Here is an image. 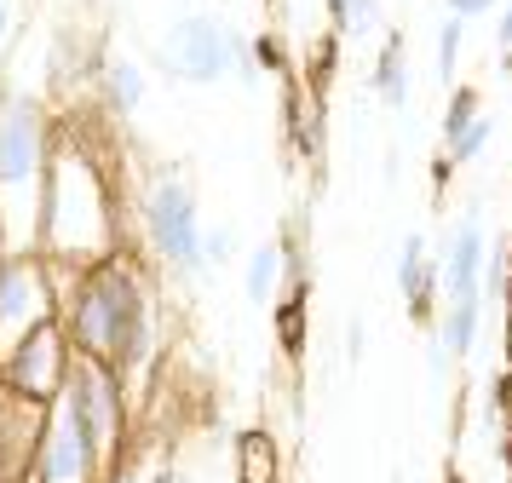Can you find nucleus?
<instances>
[{
    "label": "nucleus",
    "instance_id": "16",
    "mask_svg": "<svg viewBox=\"0 0 512 483\" xmlns=\"http://www.w3.org/2000/svg\"><path fill=\"white\" fill-rule=\"evenodd\" d=\"M374 98L386 110H409V46L403 35H386L380 41V58H374Z\"/></svg>",
    "mask_w": 512,
    "mask_h": 483
},
{
    "label": "nucleus",
    "instance_id": "15",
    "mask_svg": "<svg viewBox=\"0 0 512 483\" xmlns=\"http://www.w3.org/2000/svg\"><path fill=\"white\" fill-rule=\"evenodd\" d=\"M478 328H484V299H455L432 322V345H438L449 363H461V357H472V345H478Z\"/></svg>",
    "mask_w": 512,
    "mask_h": 483
},
{
    "label": "nucleus",
    "instance_id": "32",
    "mask_svg": "<svg viewBox=\"0 0 512 483\" xmlns=\"http://www.w3.org/2000/svg\"><path fill=\"white\" fill-rule=\"evenodd\" d=\"M443 483H461V478H443Z\"/></svg>",
    "mask_w": 512,
    "mask_h": 483
},
{
    "label": "nucleus",
    "instance_id": "17",
    "mask_svg": "<svg viewBox=\"0 0 512 483\" xmlns=\"http://www.w3.org/2000/svg\"><path fill=\"white\" fill-rule=\"evenodd\" d=\"M236 483H277V443L265 432L236 437Z\"/></svg>",
    "mask_w": 512,
    "mask_h": 483
},
{
    "label": "nucleus",
    "instance_id": "9",
    "mask_svg": "<svg viewBox=\"0 0 512 483\" xmlns=\"http://www.w3.org/2000/svg\"><path fill=\"white\" fill-rule=\"evenodd\" d=\"M29 483H104V460H98L87 426L75 409L58 397L47 403V426H41V449H35V472Z\"/></svg>",
    "mask_w": 512,
    "mask_h": 483
},
{
    "label": "nucleus",
    "instance_id": "11",
    "mask_svg": "<svg viewBox=\"0 0 512 483\" xmlns=\"http://www.w3.org/2000/svg\"><path fill=\"white\" fill-rule=\"evenodd\" d=\"M41 426H47V403H29V397L0 386V483H29Z\"/></svg>",
    "mask_w": 512,
    "mask_h": 483
},
{
    "label": "nucleus",
    "instance_id": "19",
    "mask_svg": "<svg viewBox=\"0 0 512 483\" xmlns=\"http://www.w3.org/2000/svg\"><path fill=\"white\" fill-rule=\"evenodd\" d=\"M478 115H484V92L466 87V81H455V87H449V104H443V127H438L443 144H449L455 133H466V127H472Z\"/></svg>",
    "mask_w": 512,
    "mask_h": 483
},
{
    "label": "nucleus",
    "instance_id": "5",
    "mask_svg": "<svg viewBox=\"0 0 512 483\" xmlns=\"http://www.w3.org/2000/svg\"><path fill=\"white\" fill-rule=\"evenodd\" d=\"M64 403L75 409V420L87 426L93 437L98 460H104V472L127 455V409H133V397L121 386V374L110 363H93V357H70V380H64Z\"/></svg>",
    "mask_w": 512,
    "mask_h": 483
},
{
    "label": "nucleus",
    "instance_id": "3",
    "mask_svg": "<svg viewBox=\"0 0 512 483\" xmlns=\"http://www.w3.org/2000/svg\"><path fill=\"white\" fill-rule=\"evenodd\" d=\"M52 144H58V127L47 104L35 92H0V248L18 259L41 253Z\"/></svg>",
    "mask_w": 512,
    "mask_h": 483
},
{
    "label": "nucleus",
    "instance_id": "26",
    "mask_svg": "<svg viewBox=\"0 0 512 483\" xmlns=\"http://www.w3.org/2000/svg\"><path fill=\"white\" fill-rule=\"evenodd\" d=\"M443 6H449V18H461V23L489 18V12H501V0H443Z\"/></svg>",
    "mask_w": 512,
    "mask_h": 483
},
{
    "label": "nucleus",
    "instance_id": "24",
    "mask_svg": "<svg viewBox=\"0 0 512 483\" xmlns=\"http://www.w3.org/2000/svg\"><path fill=\"white\" fill-rule=\"evenodd\" d=\"M231 253H236V230H231V225L202 230V265H225Z\"/></svg>",
    "mask_w": 512,
    "mask_h": 483
},
{
    "label": "nucleus",
    "instance_id": "10",
    "mask_svg": "<svg viewBox=\"0 0 512 483\" xmlns=\"http://www.w3.org/2000/svg\"><path fill=\"white\" fill-rule=\"evenodd\" d=\"M484 276H489V236L478 213H461L455 230L443 236L438 253V299L455 305V299H484Z\"/></svg>",
    "mask_w": 512,
    "mask_h": 483
},
{
    "label": "nucleus",
    "instance_id": "18",
    "mask_svg": "<svg viewBox=\"0 0 512 483\" xmlns=\"http://www.w3.org/2000/svg\"><path fill=\"white\" fill-rule=\"evenodd\" d=\"M380 18H386L380 0H334V35H346V41H369Z\"/></svg>",
    "mask_w": 512,
    "mask_h": 483
},
{
    "label": "nucleus",
    "instance_id": "29",
    "mask_svg": "<svg viewBox=\"0 0 512 483\" xmlns=\"http://www.w3.org/2000/svg\"><path fill=\"white\" fill-rule=\"evenodd\" d=\"M495 41H501V52H512V0H501V12H495Z\"/></svg>",
    "mask_w": 512,
    "mask_h": 483
},
{
    "label": "nucleus",
    "instance_id": "23",
    "mask_svg": "<svg viewBox=\"0 0 512 483\" xmlns=\"http://www.w3.org/2000/svg\"><path fill=\"white\" fill-rule=\"evenodd\" d=\"M484 414H495V426H501V432H512V368H501V374L489 380Z\"/></svg>",
    "mask_w": 512,
    "mask_h": 483
},
{
    "label": "nucleus",
    "instance_id": "33",
    "mask_svg": "<svg viewBox=\"0 0 512 483\" xmlns=\"http://www.w3.org/2000/svg\"><path fill=\"white\" fill-rule=\"evenodd\" d=\"M0 253H6V248H0Z\"/></svg>",
    "mask_w": 512,
    "mask_h": 483
},
{
    "label": "nucleus",
    "instance_id": "6",
    "mask_svg": "<svg viewBox=\"0 0 512 483\" xmlns=\"http://www.w3.org/2000/svg\"><path fill=\"white\" fill-rule=\"evenodd\" d=\"M236 41H242V35H236L225 18H213V12H179V18L156 35V64H162L173 81H185V87H213V81L231 75Z\"/></svg>",
    "mask_w": 512,
    "mask_h": 483
},
{
    "label": "nucleus",
    "instance_id": "14",
    "mask_svg": "<svg viewBox=\"0 0 512 483\" xmlns=\"http://www.w3.org/2000/svg\"><path fill=\"white\" fill-rule=\"evenodd\" d=\"M288 265H294V242H288V236H265V242L248 253V265H242V294L254 299V305H271L277 288L288 282Z\"/></svg>",
    "mask_w": 512,
    "mask_h": 483
},
{
    "label": "nucleus",
    "instance_id": "30",
    "mask_svg": "<svg viewBox=\"0 0 512 483\" xmlns=\"http://www.w3.org/2000/svg\"><path fill=\"white\" fill-rule=\"evenodd\" d=\"M507 368H512V311H507Z\"/></svg>",
    "mask_w": 512,
    "mask_h": 483
},
{
    "label": "nucleus",
    "instance_id": "2",
    "mask_svg": "<svg viewBox=\"0 0 512 483\" xmlns=\"http://www.w3.org/2000/svg\"><path fill=\"white\" fill-rule=\"evenodd\" d=\"M121 253L116 196L98 156L75 133H58L47 173V207H41V259L64 271H93Z\"/></svg>",
    "mask_w": 512,
    "mask_h": 483
},
{
    "label": "nucleus",
    "instance_id": "27",
    "mask_svg": "<svg viewBox=\"0 0 512 483\" xmlns=\"http://www.w3.org/2000/svg\"><path fill=\"white\" fill-rule=\"evenodd\" d=\"M363 345H369V322L351 317V322H346V363H351V368L363 363Z\"/></svg>",
    "mask_w": 512,
    "mask_h": 483
},
{
    "label": "nucleus",
    "instance_id": "7",
    "mask_svg": "<svg viewBox=\"0 0 512 483\" xmlns=\"http://www.w3.org/2000/svg\"><path fill=\"white\" fill-rule=\"evenodd\" d=\"M58 322V276L41 253H6L0 259V357L18 340H29L35 328Z\"/></svg>",
    "mask_w": 512,
    "mask_h": 483
},
{
    "label": "nucleus",
    "instance_id": "20",
    "mask_svg": "<svg viewBox=\"0 0 512 483\" xmlns=\"http://www.w3.org/2000/svg\"><path fill=\"white\" fill-rule=\"evenodd\" d=\"M489 133H495V121H489V110H484L478 121H472V127H466V133H455L449 144H443V161H449V167H466V161H478V156L489 150Z\"/></svg>",
    "mask_w": 512,
    "mask_h": 483
},
{
    "label": "nucleus",
    "instance_id": "8",
    "mask_svg": "<svg viewBox=\"0 0 512 483\" xmlns=\"http://www.w3.org/2000/svg\"><path fill=\"white\" fill-rule=\"evenodd\" d=\"M70 357L75 345L64 334V322H47V328H35L29 340H18L0 357V386L29 397V403H58L64 380H70Z\"/></svg>",
    "mask_w": 512,
    "mask_h": 483
},
{
    "label": "nucleus",
    "instance_id": "21",
    "mask_svg": "<svg viewBox=\"0 0 512 483\" xmlns=\"http://www.w3.org/2000/svg\"><path fill=\"white\" fill-rule=\"evenodd\" d=\"M461 35H466V23H461V18H443V29H438V81H443V87H455V64H461Z\"/></svg>",
    "mask_w": 512,
    "mask_h": 483
},
{
    "label": "nucleus",
    "instance_id": "12",
    "mask_svg": "<svg viewBox=\"0 0 512 483\" xmlns=\"http://www.w3.org/2000/svg\"><path fill=\"white\" fill-rule=\"evenodd\" d=\"M397 294H403V311L415 322H438V259H432V242L409 230L403 248H397Z\"/></svg>",
    "mask_w": 512,
    "mask_h": 483
},
{
    "label": "nucleus",
    "instance_id": "28",
    "mask_svg": "<svg viewBox=\"0 0 512 483\" xmlns=\"http://www.w3.org/2000/svg\"><path fill=\"white\" fill-rule=\"evenodd\" d=\"M254 58H259V69H277V75H282V64H288V58H282V46L271 41V35H259V41H254Z\"/></svg>",
    "mask_w": 512,
    "mask_h": 483
},
{
    "label": "nucleus",
    "instance_id": "22",
    "mask_svg": "<svg viewBox=\"0 0 512 483\" xmlns=\"http://www.w3.org/2000/svg\"><path fill=\"white\" fill-rule=\"evenodd\" d=\"M24 18H29V0H0V69L12 64V52H18Z\"/></svg>",
    "mask_w": 512,
    "mask_h": 483
},
{
    "label": "nucleus",
    "instance_id": "4",
    "mask_svg": "<svg viewBox=\"0 0 512 483\" xmlns=\"http://www.w3.org/2000/svg\"><path fill=\"white\" fill-rule=\"evenodd\" d=\"M139 230L150 259L173 276L202 271V196L179 167H150L139 184Z\"/></svg>",
    "mask_w": 512,
    "mask_h": 483
},
{
    "label": "nucleus",
    "instance_id": "25",
    "mask_svg": "<svg viewBox=\"0 0 512 483\" xmlns=\"http://www.w3.org/2000/svg\"><path fill=\"white\" fill-rule=\"evenodd\" d=\"M104 483H162V478H150V466H144V460H127V455H121L116 466L104 472Z\"/></svg>",
    "mask_w": 512,
    "mask_h": 483
},
{
    "label": "nucleus",
    "instance_id": "13",
    "mask_svg": "<svg viewBox=\"0 0 512 483\" xmlns=\"http://www.w3.org/2000/svg\"><path fill=\"white\" fill-rule=\"evenodd\" d=\"M98 98H104V110L116 115V121H133V115L144 110V92H150V81H144V69L133 52H121V46H110V52H98Z\"/></svg>",
    "mask_w": 512,
    "mask_h": 483
},
{
    "label": "nucleus",
    "instance_id": "1",
    "mask_svg": "<svg viewBox=\"0 0 512 483\" xmlns=\"http://www.w3.org/2000/svg\"><path fill=\"white\" fill-rule=\"evenodd\" d=\"M52 276H58V322L70 345L93 363H110L133 397L162 357V317H156V299L144 288L139 265H127L116 253L93 271L52 265Z\"/></svg>",
    "mask_w": 512,
    "mask_h": 483
},
{
    "label": "nucleus",
    "instance_id": "31",
    "mask_svg": "<svg viewBox=\"0 0 512 483\" xmlns=\"http://www.w3.org/2000/svg\"><path fill=\"white\" fill-rule=\"evenodd\" d=\"M162 483H185V478H173V472H167V478H162Z\"/></svg>",
    "mask_w": 512,
    "mask_h": 483
}]
</instances>
